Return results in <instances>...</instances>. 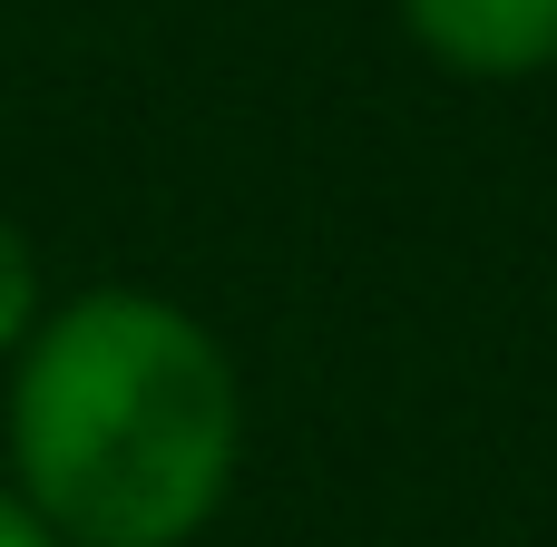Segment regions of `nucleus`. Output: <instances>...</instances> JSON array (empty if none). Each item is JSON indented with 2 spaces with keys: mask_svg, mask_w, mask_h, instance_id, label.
<instances>
[{
  "mask_svg": "<svg viewBox=\"0 0 557 547\" xmlns=\"http://www.w3.org/2000/svg\"><path fill=\"white\" fill-rule=\"evenodd\" d=\"M10 362V489L59 547H186L225 509L245 391L186 303L98 284Z\"/></svg>",
  "mask_w": 557,
  "mask_h": 547,
  "instance_id": "nucleus-1",
  "label": "nucleus"
},
{
  "mask_svg": "<svg viewBox=\"0 0 557 547\" xmlns=\"http://www.w3.org/2000/svg\"><path fill=\"white\" fill-rule=\"evenodd\" d=\"M401 20L460 78H539V69H557V0H401Z\"/></svg>",
  "mask_w": 557,
  "mask_h": 547,
  "instance_id": "nucleus-2",
  "label": "nucleus"
},
{
  "mask_svg": "<svg viewBox=\"0 0 557 547\" xmlns=\"http://www.w3.org/2000/svg\"><path fill=\"white\" fill-rule=\"evenodd\" d=\"M39 254H29V235L0 215V352H20L29 333H39Z\"/></svg>",
  "mask_w": 557,
  "mask_h": 547,
  "instance_id": "nucleus-3",
  "label": "nucleus"
},
{
  "mask_svg": "<svg viewBox=\"0 0 557 547\" xmlns=\"http://www.w3.org/2000/svg\"><path fill=\"white\" fill-rule=\"evenodd\" d=\"M0 547H59L49 529H39V509H29V499H20L10 480H0Z\"/></svg>",
  "mask_w": 557,
  "mask_h": 547,
  "instance_id": "nucleus-4",
  "label": "nucleus"
}]
</instances>
